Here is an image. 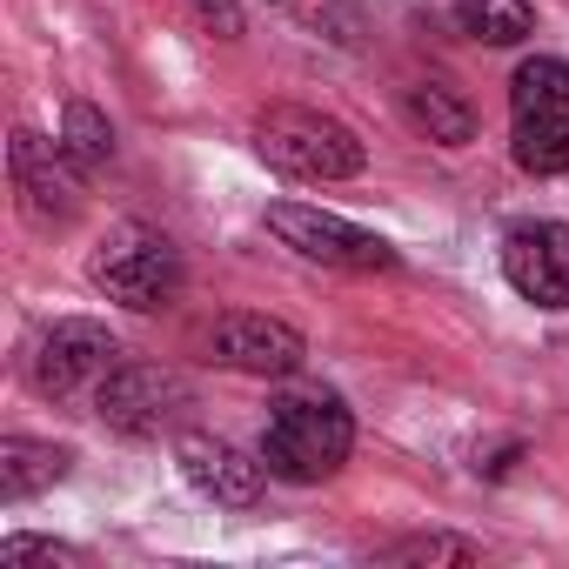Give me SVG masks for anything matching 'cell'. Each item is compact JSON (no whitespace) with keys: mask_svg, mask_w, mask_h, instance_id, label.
<instances>
[{"mask_svg":"<svg viewBox=\"0 0 569 569\" xmlns=\"http://www.w3.org/2000/svg\"><path fill=\"white\" fill-rule=\"evenodd\" d=\"M402 108H409V121H416L429 141H442V148H469V141H476V108H469L449 81H416V88L402 94Z\"/></svg>","mask_w":569,"mask_h":569,"instance_id":"obj_12","label":"cell"},{"mask_svg":"<svg viewBox=\"0 0 569 569\" xmlns=\"http://www.w3.org/2000/svg\"><path fill=\"white\" fill-rule=\"evenodd\" d=\"M268 228L281 234V248H296L302 261H322V268H349V274H382L396 268V248L342 214H322V208H302V201H274L268 208Z\"/></svg>","mask_w":569,"mask_h":569,"instance_id":"obj_5","label":"cell"},{"mask_svg":"<svg viewBox=\"0 0 569 569\" xmlns=\"http://www.w3.org/2000/svg\"><path fill=\"white\" fill-rule=\"evenodd\" d=\"M509 289L536 309H569V221H529L502 241Z\"/></svg>","mask_w":569,"mask_h":569,"instance_id":"obj_9","label":"cell"},{"mask_svg":"<svg viewBox=\"0 0 569 569\" xmlns=\"http://www.w3.org/2000/svg\"><path fill=\"white\" fill-rule=\"evenodd\" d=\"M509 154L522 174H569V121H516Z\"/></svg>","mask_w":569,"mask_h":569,"instance_id":"obj_16","label":"cell"},{"mask_svg":"<svg viewBox=\"0 0 569 569\" xmlns=\"http://www.w3.org/2000/svg\"><path fill=\"white\" fill-rule=\"evenodd\" d=\"M462 34L482 48H516L536 34V0H462Z\"/></svg>","mask_w":569,"mask_h":569,"instance_id":"obj_14","label":"cell"},{"mask_svg":"<svg viewBox=\"0 0 569 569\" xmlns=\"http://www.w3.org/2000/svg\"><path fill=\"white\" fill-rule=\"evenodd\" d=\"M509 114L516 121H569V61L536 54L509 81Z\"/></svg>","mask_w":569,"mask_h":569,"instance_id":"obj_13","label":"cell"},{"mask_svg":"<svg viewBox=\"0 0 569 569\" xmlns=\"http://www.w3.org/2000/svg\"><path fill=\"white\" fill-rule=\"evenodd\" d=\"M108 369H121V342L101 322H88V316L54 322L34 342V362H28V376H34L41 396H74L81 382H101Z\"/></svg>","mask_w":569,"mask_h":569,"instance_id":"obj_6","label":"cell"},{"mask_svg":"<svg viewBox=\"0 0 569 569\" xmlns=\"http://www.w3.org/2000/svg\"><path fill=\"white\" fill-rule=\"evenodd\" d=\"M382 562H429V569H469V562H482V542H469V536H402V542H389L382 549Z\"/></svg>","mask_w":569,"mask_h":569,"instance_id":"obj_17","label":"cell"},{"mask_svg":"<svg viewBox=\"0 0 569 569\" xmlns=\"http://www.w3.org/2000/svg\"><path fill=\"white\" fill-rule=\"evenodd\" d=\"M61 154L81 168V174H101L114 161V121L94 108V101H68L61 114Z\"/></svg>","mask_w":569,"mask_h":569,"instance_id":"obj_15","label":"cell"},{"mask_svg":"<svg viewBox=\"0 0 569 569\" xmlns=\"http://www.w3.org/2000/svg\"><path fill=\"white\" fill-rule=\"evenodd\" d=\"M174 462H181V476H188L208 502H228V509H248V502L261 496V482H268V462L241 456V449L221 442V436H181V442H174Z\"/></svg>","mask_w":569,"mask_h":569,"instance_id":"obj_10","label":"cell"},{"mask_svg":"<svg viewBox=\"0 0 569 569\" xmlns=\"http://www.w3.org/2000/svg\"><path fill=\"white\" fill-rule=\"evenodd\" d=\"M194 8H201V21H208V28H221V41H234V34H241V14L228 8V0H194Z\"/></svg>","mask_w":569,"mask_h":569,"instance_id":"obj_19","label":"cell"},{"mask_svg":"<svg viewBox=\"0 0 569 569\" xmlns=\"http://www.w3.org/2000/svg\"><path fill=\"white\" fill-rule=\"evenodd\" d=\"M74 469L68 442H34V436H8L0 442V502H28L41 489H54Z\"/></svg>","mask_w":569,"mask_h":569,"instance_id":"obj_11","label":"cell"},{"mask_svg":"<svg viewBox=\"0 0 569 569\" xmlns=\"http://www.w3.org/2000/svg\"><path fill=\"white\" fill-rule=\"evenodd\" d=\"M349 449H356V416L336 396H322V389L281 396L268 409V422H261V462H268V476L274 482H296V489L329 482L349 462Z\"/></svg>","mask_w":569,"mask_h":569,"instance_id":"obj_1","label":"cell"},{"mask_svg":"<svg viewBox=\"0 0 569 569\" xmlns=\"http://www.w3.org/2000/svg\"><path fill=\"white\" fill-rule=\"evenodd\" d=\"M188 409H194V389L174 369H161V362H121V369H108L94 382V416L114 436H134V442L168 436Z\"/></svg>","mask_w":569,"mask_h":569,"instance_id":"obj_4","label":"cell"},{"mask_svg":"<svg viewBox=\"0 0 569 569\" xmlns=\"http://www.w3.org/2000/svg\"><path fill=\"white\" fill-rule=\"evenodd\" d=\"M254 148L268 168L296 174V181H349L369 161L349 121H336L322 108H289V101L254 114Z\"/></svg>","mask_w":569,"mask_h":569,"instance_id":"obj_2","label":"cell"},{"mask_svg":"<svg viewBox=\"0 0 569 569\" xmlns=\"http://www.w3.org/2000/svg\"><path fill=\"white\" fill-rule=\"evenodd\" d=\"M88 274H94V289H101L108 302H121V309H134V316H154V309H168V302L181 296V248H174L168 234L128 221V228H114V234L94 248Z\"/></svg>","mask_w":569,"mask_h":569,"instance_id":"obj_3","label":"cell"},{"mask_svg":"<svg viewBox=\"0 0 569 569\" xmlns=\"http://www.w3.org/2000/svg\"><path fill=\"white\" fill-rule=\"evenodd\" d=\"M0 562H81V549L48 542V536H8L0 542Z\"/></svg>","mask_w":569,"mask_h":569,"instance_id":"obj_18","label":"cell"},{"mask_svg":"<svg viewBox=\"0 0 569 569\" xmlns=\"http://www.w3.org/2000/svg\"><path fill=\"white\" fill-rule=\"evenodd\" d=\"M208 356H214L221 369H234V376H296L302 356H309V342H302V329L274 322V316L234 309V316H221V322L208 329Z\"/></svg>","mask_w":569,"mask_h":569,"instance_id":"obj_8","label":"cell"},{"mask_svg":"<svg viewBox=\"0 0 569 569\" xmlns=\"http://www.w3.org/2000/svg\"><path fill=\"white\" fill-rule=\"evenodd\" d=\"M8 168H14V188H21V208L34 228H61L74 208H81V168L61 154V141H41L34 128H14L8 141Z\"/></svg>","mask_w":569,"mask_h":569,"instance_id":"obj_7","label":"cell"}]
</instances>
